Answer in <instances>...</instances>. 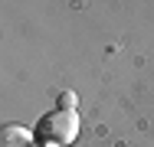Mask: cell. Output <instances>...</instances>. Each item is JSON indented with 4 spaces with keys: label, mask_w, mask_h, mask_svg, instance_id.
I'll use <instances>...</instances> for the list:
<instances>
[{
    "label": "cell",
    "mask_w": 154,
    "mask_h": 147,
    "mask_svg": "<svg viewBox=\"0 0 154 147\" xmlns=\"http://www.w3.org/2000/svg\"><path fill=\"white\" fill-rule=\"evenodd\" d=\"M36 141H43V144H53V147H62V144H72L75 137H79V115L75 111H49V115H43L36 121Z\"/></svg>",
    "instance_id": "obj_1"
},
{
    "label": "cell",
    "mask_w": 154,
    "mask_h": 147,
    "mask_svg": "<svg viewBox=\"0 0 154 147\" xmlns=\"http://www.w3.org/2000/svg\"><path fill=\"white\" fill-rule=\"evenodd\" d=\"M36 134H30L20 124H3L0 128V147H33Z\"/></svg>",
    "instance_id": "obj_2"
},
{
    "label": "cell",
    "mask_w": 154,
    "mask_h": 147,
    "mask_svg": "<svg viewBox=\"0 0 154 147\" xmlns=\"http://www.w3.org/2000/svg\"><path fill=\"white\" fill-rule=\"evenodd\" d=\"M75 105H79L75 92H62V95H59V108H62V111H75Z\"/></svg>",
    "instance_id": "obj_3"
}]
</instances>
